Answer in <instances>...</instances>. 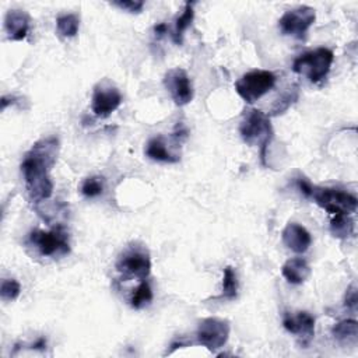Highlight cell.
<instances>
[{
  "instance_id": "1",
  "label": "cell",
  "mask_w": 358,
  "mask_h": 358,
  "mask_svg": "<svg viewBox=\"0 0 358 358\" xmlns=\"http://www.w3.org/2000/svg\"><path fill=\"white\" fill-rule=\"evenodd\" d=\"M59 150V138L49 136L34 143L24 154L20 168L28 199L35 204L50 199L53 194L55 186L50 179V171L56 164Z\"/></svg>"
},
{
  "instance_id": "2",
  "label": "cell",
  "mask_w": 358,
  "mask_h": 358,
  "mask_svg": "<svg viewBox=\"0 0 358 358\" xmlns=\"http://www.w3.org/2000/svg\"><path fill=\"white\" fill-rule=\"evenodd\" d=\"M25 246L34 252V256L62 259L70 253L69 232L62 225H56L49 231L32 229L25 238Z\"/></svg>"
},
{
  "instance_id": "3",
  "label": "cell",
  "mask_w": 358,
  "mask_h": 358,
  "mask_svg": "<svg viewBox=\"0 0 358 358\" xmlns=\"http://www.w3.org/2000/svg\"><path fill=\"white\" fill-rule=\"evenodd\" d=\"M242 140L249 145H259L262 164L266 165V151L273 138L270 116L260 109H250L239 126Z\"/></svg>"
},
{
  "instance_id": "4",
  "label": "cell",
  "mask_w": 358,
  "mask_h": 358,
  "mask_svg": "<svg viewBox=\"0 0 358 358\" xmlns=\"http://www.w3.org/2000/svg\"><path fill=\"white\" fill-rule=\"evenodd\" d=\"M334 55L327 48H317L315 50L299 55L294 63L292 70L296 74L305 76L310 83L322 81L330 71Z\"/></svg>"
},
{
  "instance_id": "5",
  "label": "cell",
  "mask_w": 358,
  "mask_h": 358,
  "mask_svg": "<svg viewBox=\"0 0 358 358\" xmlns=\"http://www.w3.org/2000/svg\"><path fill=\"white\" fill-rule=\"evenodd\" d=\"M115 267L123 278H137L143 281L151 271L150 253L144 245L134 242L119 255Z\"/></svg>"
},
{
  "instance_id": "6",
  "label": "cell",
  "mask_w": 358,
  "mask_h": 358,
  "mask_svg": "<svg viewBox=\"0 0 358 358\" xmlns=\"http://www.w3.org/2000/svg\"><path fill=\"white\" fill-rule=\"evenodd\" d=\"M275 81L277 77L270 70H252L235 83V90L246 103H255L274 88Z\"/></svg>"
},
{
  "instance_id": "7",
  "label": "cell",
  "mask_w": 358,
  "mask_h": 358,
  "mask_svg": "<svg viewBox=\"0 0 358 358\" xmlns=\"http://www.w3.org/2000/svg\"><path fill=\"white\" fill-rule=\"evenodd\" d=\"M309 199L331 215L352 214L357 210V197L341 189L312 186Z\"/></svg>"
},
{
  "instance_id": "8",
  "label": "cell",
  "mask_w": 358,
  "mask_h": 358,
  "mask_svg": "<svg viewBox=\"0 0 358 358\" xmlns=\"http://www.w3.org/2000/svg\"><path fill=\"white\" fill-rule=\"evenodd\" d=\"M231 326L228 320L218 317H206L199 322L196 330L197 344L206 347L208 351L215 352L228 341Z\"/></svg>"
},
{
  "instance_id": "9",
  "label": "cell",
  "mask_w": 358,
  "mask_h": 358,
  "mask_svg": "<svg viewBox=\"0 0 358 358\" xmlns=\"http://www.w3.org/2000/svg\"><path fill=\"white\" fill-rule=\"evenodd\" d=\"M315 8L309 6H299L296 8L285 11L278 20V27L284 35L302 39L310 25L315 22Z\"/></svg>"
},
{
  "instance_id": "10",
  "label": "cell",
  "mask_w": 358,
  "mask_h": 358,
  "mask_svg": "<svg viewBox=\"0 0 358 358\" xmlns=\"http://www.w3.org/2000/svg\"><path fill=\"white\" fill-rule=\"evenodd\" d=\"M122 103V94L120 91L109 84L108 81L98 83L92 92L91 99V109L95 116L106 117L112 112H115Z\"/></svg>"
},
{
  "instance_id": "11",
  "label": "cell",
  "mask_w": 358,
  "mask_h": 358,
  "mask_svg": "<svg viewBox=\"0 0 358 358\" xmlns=\"http://www.w3.org/2000/svg\"><path fill=\"white\" fill-rule=\"evenodd\" d=\"M164 85L178 106L187 105L193 99V87L187 73L180 67L169 69L164 76Z\"/></svg>"
},
{
  "instance_id": "12",
  "label": "cell",
  "mask_w": 358,
  "mask_h": 358,
  "mask_svg": "<svg viewBox=\"0 0 358 358\" xmlns=\"http://www.w3.org/2000/svg\"><path fill=\"white\" fill-rule=\"evenodd\" d=\"M282 326L288 333L296 336L303 347H306L315 336V317L305 310L285 313L282 317Z\"/></svg>"
},
{
  "instance_id": "13",
  "label": "cell",
  "mask_w": 358,
  "mask_h": 358,
  "mask_svg": "<svg viewBox=\"0 0 358 358\" xmlns=\"http://www.w3.org/2000/svg\"><path fill=\"white\" fill-rule=\"evenodd\" d=\"M281 238L284 245L295 253H305L312 243L309 231L298 222H288L282 229Z\"/></svg>"
},
{
  "instance_id": "14",
  "label": "cell",
  "mask_w": 358,
  "mask_h": 358,
  "mask_svg": "<svg viewBox=\"0 0 358 358\" xmlns=\"http://www.w3.org/2000/svg\"><path fill=\"white\" fill-rule=\"evenodd\" d=\"M29 15L22 10H8L4 17V31L10 41L25 39L29 31Z\"/></svg>"
},
{
  "instance_id": "15",
  "label": "cell",
  "mask_w": 358,
  "mask_h": 358,
  "mask_svg": "<svg viewBox=\"0 0 358 358\" xmlns=\"http://www.w3.org/2000/svg\"><path fill=\"white\" fill-rule=\"evenodd\" d=\"M282 277L289 284H302L310 275V267L303 257H291L281 267Z\"/></svg>"
},
{
  "instance_id": "16",
  "label": "cell",
  "mask_w": 358,
  "mask_h": 358,
  "mask_svg": "<svg viewBox=\"0 0 358 358\" xmlns=\"http://www.w3.org/2000/svg\"><path fill=\"white\" fill-rule=\"evenodd\" d=\"M144 152L150 159L158 161V162L173 164V162L179 161V157L169 152V150L166 148V144L162 140V137H154V138L148 140Z\"/></svg>"
},
{
  "instance_id": "17",
  "label": "cell",
  "mask_w": 358,
  "mask_h": 358,
  "mask_svg": "<svg viewBox=\"0 0 358 358\" xmlns=\"http://www.w3.org/2000/svg\"><path fill=\"white\" fill-rule=\"evenodd\" d=\"M331 334L341 344L355 345L358 337V323L355 319L341 320L333 326Z\"/></svg>"
},
{
  "instance_id": "18",
  "label": "cell",
  "mask_w": 358,
  "mask_h": 358,
  "mask_svg": "<svg viewBox=\"0 0 358 358\" xmlns=\"http://www.w3.org/2000/svg\"><path fill=\"white\" fill-rule=\"evenodd\" d=\"M330 231L338 239H345L354 235L355 224L350 214H334L330 221Z\"/></svg>"
},
{
  "instance_id": "19",
  "label": "cell",
  "mask_w": 358,
  "mask_h": 358,
  "mask_svg": "<svg viewBox=\"0 0 358 358\" xmlns=\"http://www.w3.org/2000/svg\"><path fill=\"white\" fill-rule=\"evenodd\" d=\"M193 18H194V10H193V3L187 1L185 4V8L183 11L180 13V15L176 18L175 21V29H173V34H172V39L176 45H180L182 43V39H183V34L185 31L192 25L193 22Z\"/></svg>"
},
{
  "instance_id": "20",
  "label": "cell",
  "mask_w": 358,
  "mask_h": 358,
  "mask_svg": "<svg viewBox=\"0 0 358 358\" xmlns=\"http://www.w3.org/2000/svg\"><path fill=\"white\" fill-rule=\"evenodd\" d=\"M80 28V18L76 14H63L56 18L57 34L63 38H73Z\"/></svg>"
},
{
  "instance_id": "21",
  "label": "cell",
  "mask_w": 358,
  "mask_h": 358,
  "mask_svg": "<svg viewBox=\"0 0 358 358\" xmlns=\"http://www.w3.org/2000/svg\"><path fill=\"white\" fill-rule=\"evenodd\" d=\"M152 298H154V295H152V289H151L150 284L145 280H143L138 284V287L133 291V294L130 296V305L134 309H143L151 303Z\"/></svg>"
},
{
  "instance_id": "22",
  "label": "cell",
  "mask_w": 358,
  "mask_h": 358,
  "mask_svg": "<svg viewBox=\"0 0 358 358\" xmlns=\"http://www.w3.org/2000/svg\"><path fill=\"white\" fill-rule=\"evenodd\" d=\"M238 294V280L236 273L232 267L227 266L224 268V277H222V298L225 299H234Z\"/></svg>"
},
{
  "instance_id": "23",
  "label": "cell",
  "mask_w": 358,
  "mask_h": 358,
  "mask_svg": "<svg viewBox=\"0 0 358 358\" xmlns=\"http://www.w3.org/2000/svg\"><path fill=\"white\" fill-rule=\"evenodd\" d=\"M103 189H105L103 178H101V176H90V178L84 179L80 190H81V193L85 197H96V196L102 194Z\"/></svg>"
},
{
  "instance_id": "24",
  "label": "cell",
  "mask_w": 358,
  "mask_h": 358,
  "mask_svg": "<svg viewBox=\"0 0 358 358\" xmlns=\"http://www.w3.org/2000/svg\"><path fill=\"white\" fill-rule=\"evenodd\" d=\"M21 292V285L14 278H4L0 285V298L6 302L15 301Z\"/></svg>"
},
{
  "instance_id": "25",
  "label": "cell",
  "mask_w": 358,
  "mask_h": 358,
  "mask_svg": "<svg viewBox=\"0 0 358 358\" xmlns=\"http://www.w3.org/2000/svg\"><path fill=\"white\" fill-rule=\"evenodd\" d=\"M112 4L129 13H140L144 7V1L141 0H123V1L119 0V1H113Z\"/></svg>"
},
{
  "instance_id": "26",
  "label": "cell",
  "mask_w": 358,
  "mask_h": 358,
  "mask_svg": "<svg viewBox=\"0 0 358 358\" xmlns=\"http://www.w3.org/2000/svg\"><path fill=\"white\" fill-rule=\"evenodd\" d=\"M344 305H345L347 308L355 309V306H357V287H355V284H351V285L347 288L345 298H344Z\"/></svg>"
},
{
  "instance_id": "27",
  "label": "cell",
  "mask_w": 358,
  "mask_h": 358,
  "mask_svg": "<svg viewBox=\"0 0 358 358\" xmlns=\"http://www.w3.org/2000/svg\"><path fill=\"white\" fill-rule=\"evenodd\" d=\"M296 186H298V189L301 190V193L303 194V196H306V197H309L310 196V192H312V183L308 180V179H305V178H298L296 179Z\"/></svg>"
},
{
  "instance_id": "28",
  "label": "cell",
  "mask_w": 358,
  "mask_h": 358,
  "mask_svg": "<svg viewBox=\"0 0 358 358\" xmlns=\"http://www.w3.org/2000/svg\"><path fill=\"white\" fill-rule=\"evenodd\" d=\"M166 29H168L166 24H165V22H159V24H157V25L154 27V34L159 38V36H162L164 34H166Z\"/></svg>"
},
{
  "instance_id": "29",
  "label": "cell",
  "mask_w": 358,
  "mask_h": 358,
  "mask_svg": "<svg viewBox=\"0 0 358 358\" xmlns=\"http://www.w3.org/2000/svg\"><path fill=\"white\" fill-rule=\"evenodd\" d=\"M32 350H45L46 348V338L45 337H39L31 347Z\"/></svg>"
}]
</instances>
